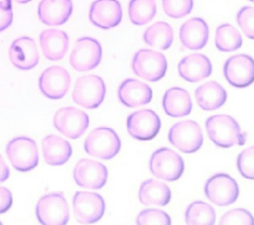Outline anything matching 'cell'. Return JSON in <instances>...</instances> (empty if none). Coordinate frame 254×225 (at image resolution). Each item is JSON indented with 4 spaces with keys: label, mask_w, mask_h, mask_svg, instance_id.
I'll return each instance as SVG.
<instances>
[{
    "label": "cell",
    "mask_w": 254,
    "mask_h": 225,
    "mask_svg": "<svg viewBox=\"0 0 254 225\" xmlns=\"http://www.w3.org/2000/svg\"><path fill=\"white\" fill-rule=\"evenodd\" d=\"M102 48L100 43L90 37L76 40L69 56V63L76 71H87L95 68L101 61Z\"/></svg>",
    "instance_id": "obj_9"
},
{
    "label": "cell",
    "mask_w": 254,
    "mask_h": 225,
    "mask_svg": "<svg viewBox=\"0 0 254 225\" xmlns=\"http://www.w3.org/2000/svg\"><path fill=\"white\" fill-rule=\"evenodd\" d=\"M9 58L14 66L29 70L39 62V52L35 41L30 37H20L13 41L9 48Z\"/></svg>",
    "instance_id": "obj_18"
},
{
    "label": "cell",
    "mask_w": 254,
    "mask_h": 225,
    "mask_svg": "<svg viewBox=\"0 0 254 225\" xmlns=\"http://www.w3.org/2000/svg\"><path fill=\"white\" fill-rule=\"evenodd\" d=\"M39 41L45 57L53 61L62 59L68 50V36L62 30H45L40 34Z\"/></svg>",
    "instance_id": "obj_23"
},
{
    "label": "cell",
    "mask_w": 254,
    "mask_h": 225,
    "mask_svg": "<svg viewBox=\"0 0 254 225\" xmlns=\"http://www.w3.org/2000/svg\"><path fill=\"white\" fill-rule=\"evenodd\" d=\"M205 129L209 139L220 148L242 146L246 142V134L229 115L219 114L208 117L205 121Z\"/></svg>",
    "instance_id": "obj_1"
},
{
    "label": "cell",
    "mask_w": 254,
    "mask_h": 225,
    "mask_svg": "<svg viewBox=\"0 0 254 225\" xmlns=\"http://www.w3.org/2000/svg\"><path fill=\"white\" fill-rule=\"evenodd\" d=\"M6 155L13 168L22 172L32 170L39 163L36 142L25 136L12 139L6 146Z\"/></svg>",
    "instance_id": "obj_4"
},
{
    "label": "cell",
    "mask_w": 254,
    "mask_h": 225,
    "mask_svg": "<svg viewBox=\"0 0 254 225\" xmlns=\"http://www.w3.org/2000/svg\"><path fill=\"white\" fill-rule=\"evenodd\" d=\"M89 125L88 115L75 107H64L54 115V126L64 136L69 139H78Z\"/></svg>",
    "instance_id": "obj_12"
},
{
    "label": "cell",
    "mask_w": 254,
    "mask_h": 225,
    "mask_svg": "<svg viewBox=\"0 0 254 225\" xmlns=\"http://www.w3.org/2000/svg\"><path fill=\"white\" fill-rule=\"evenodd\" d=\"M90 22L103 30L116 27L122 20V8L118 0H95L89 8Z\"/></svg>",
    "instance_id": "obj_17"
},
{
    "label": "cell",
    "mask_w": 254,
    "mask_h": 225,
    "mask_svg": "<svg viewBox=\"0 0 254 225\" xmlns=\"http://www.w3.org/2000/svg\"><path fill=\"white\" fill-rule=\"evenodd\" d=\"M42 152L48 165L62 166L71 157L72 149L66 140L57 135H48L42 141Z\"/></svg>",
    "instance_id": "obj_24"
},
{
    "label": "cell",
    "mask_w": 254,
    "mask_h": 225,
    "mask_svg": "<svg viewBox=\"0 0 254 225\" xmlns=\"http://www.w3.org/2000/svg\"><path fill=\"white\" fill-rule=\"evenodd\" d=\"M136 223L139 225L147 224H160V225H170L172 223L170 216L163 210L148 208L142 210L136 219Z\"/></svg>",
    "instance_id": "obj_33"
},
{
    "label": "cell",
    "mask_w": 254,
    "mask_h": 225,
    "mask_svg": "<svg viewBox=\"0 0 254 225\" xmlns=\"http://www.w3.org/2000/svg\"><path fill=\"white\" fill-rule=\"evenodd\" d=\"M169 142L186 154H191L200 149L203 135L200 126L192 120H184L174 124L168 135Z\"/></svg>",
    "instance_id": "obj_8"
},
{
    "label": "cell",
    "mask_w": 254,
    "mask_h": 225,
    "mask_svg": "<svg viewBox=\"0 0 254 225\" xmlns=\"http://www.w3.org/2000/svg\"><path fill=\"white\" fill-rule=\"evenodd\" d=\"M13 21V10L10 0L0 1V32L6 30Z\"/></svg>",
    "instance_id": "obj_37"
},
{
    "label": "cell",
    "mask_w": 254,
    "mask_h": 225,
    "mask_svg": "<svg viewBox=\"0 0 254 225\" xmlns=\"http://www.w3.org/2000/svg\"><path fill=\"white\" fill-rule=\"evenodd\" d=\"M215 47L220 52H234L242 46L239 31L231 24H222L216 28L214 37Z\"/></svg>",
    "instance_id": "obj_29"
},
{
    "label": "cell",
    "mask_w": 254,
    "mask_h": 225,
    "mask_svg": "<svg viewBox=\"0 0 254 225\" xmlns=\"http://www.w3.org/2000/svg\"><path fill=\"white\" fill-rule=\"evenodd\" d=\"M10 175V170L8 166L6 165L3 157L0 155V182H3L8 179Z\"/></svg>",
    "instance_id": "obj_39"
},
{
    "label": "cell",
    "mask_w": 254,
    "mask_h": 225,
    "mask_svg": "<svg viewBox=\"0 0 254 225\" xmlns=\"http://www.w3.org/2000/svg\"><path fill=\"white\" fill-rule=\"evenodd\" d=\"M162 6L167 16L179 19L191 12L193 0H162Z\"/></svg>",
    "instance_id": "obj_32"
},
{
    "label": "cell",
    "mask_w": 254,
    "mask_h": 225,
    "mask_svg": "<svg viewBox=\"0 0 254 225\" xmlns=\"http://www.w3.org/2000/svg\"><path fill=\"white\" fill-rule=\"evenodd\" d=\"M72 209L80 224L97 222L104 214L105 202L101 195L89 191H76L72 199Z\"/></svg>",
    "instance_id": "obj_10"
},
{
    "label": "cell",
    "mask_w": 254,
    "mask_h": 225,
    "mask_svg": "<svg viewBox=\"0 0 254 225\" xmlns=\"http://www.w3.org/2000/svg\"><path fill=\"white\" fill-rule=\"evenodd\" d=\"M72 13L71 0H41L38 16L41 22L49 26L64 24Z\"/></svg>",
    "instance_id": "obj_22"
},
{
    "label": "cell",
    "mask_w": 254,
    "mask_h": 225,
    "mask_svg": "<svg viewBox=\"0 0 254 225\" xmlns=\"http://www.w3.org/2000/svg\"><path fill=\"white\" fill-rule=\"evenodd\" d=\"M144 42L159 50H168L174 41V31L170 24L164 21H159L146 29L143 35Z\"/></svg>",
    "instance_id": "obj_28"
},
{
    "label": "cell",
    "mask_w": 254,
    "mask_h": 225,
    "mask_svg": "<svg viewBox=\"0 0 254 225\" xmlns=\"http://www.w3.org/2000/svg\"><path fill=\"white\" fill-rule=\"evenodd\" d=\"M83 147L84 151L91 157L110 160L119 153L121 141L113 129L98 127L89 133Z\"/></svg>",
    "instance_id": "obj_3"
},
{
    "label": "cell",
    "mask_w": 254,
    "mask_h": 225,
    "mask_svg": "<svg viewBox=\"0 0 254 225\" xmlns=\"http://www.w3.org/2000/svg\"><path fill=\"white\" fill-rule=\"evenodd\" d=\"M237 169L247 179H254V146L244 149L237 157Z\"/></svg>",
    "instance_id": "obj_34"
},
{
    "label": "cell",
    "mask_w": 254,
    "mask_h": 225,
    "mask_svg": "<svg viewBox=\"0 0 254 225\" xmlns=\"http://www.w3.org/2000/svg\"><path fill=\"white\" fill-rule=\"evenodd\" d=\"M206 198L218 206L234 203L239 194L238 184L226 173H217L208 178L204 184Z\"/></svg>",
    "instance_id": "obj_11"
},
{
    "label": "cell",
    "mask_w": 254,
    "mask_h": 225,
    "mask_svg": "<svg viewBox=\"0 0 254 225\" xmlns=\"http://www.w3.org/2000/svg\"><path fill=\"white\" fill-rule=\"evenodd\" d=\"M162 105L165 113L174 118L189 115L192 108L190 93L181 87L169 88L164 93Z\"/></svg>",
    "instance_id": "obj_25"
},
{
    "label": "cell",
    "mask_w": 254,
    "mask_h": 225,
    "mask_svg": "<svg viewBox=\"0 0 254 225\" xmlns=\"http://www.w3.org/2000/svg\"><path fill=\"white\" fill-rule=\"evenodd\" d=\"M70 86V75L61 65H53L45 69L39 77V88L41 92L50 99H61L68 91Z\"/></svg>",
    "instance_id": "obj_16"
},
{
    "label": "cell",
    "mask_w": 254,
    "mask_h": 225,
    "mask_svg": "<svg viewBox=\"0 0 254 225\" xmlns=\"http://www.w3.org/2000/svg\"><path fill=\"white\" fill-rule=\"evenodd\" d=\"M223 73L228 83L234 87H246L254 81V59L244 54L226 59Z\"/></svg>",
    "instance_id": "obj_14"
},
{
    "label": "cell",
    "mask_w": 254,
    "mask_h": 225,
    "mask_svg": "<svg viewBox=\"0 0 254 225\" xmlns=\"http://www.w3.org/2000/svg\"><path fill=\"white\" fill-rule=\"evenodd\" d=\"M180 76L189 82H197L208 77L212 72V65L209 58L202 54H191L178 64Z\"/></svg>",
    "instance_id": "obj_20"
},
{
    "label": "cell",
    "mask_w": 254,
    "mask_h": 225,
    "mask_svg": "<svg viewBox=\"0 0 254 225\" xmlns=\"http://www.w3.org/2000/svg\"><path fill=\"white\" fill-rule=\"evenodd\" d=\"M161 128L158 114L151 109H141L127 117V131L129 135L139 141L154 139Z\"/></svg>",
    "instance_id": "obj_13"
},
{
    "label": "cell",
    "mask_w": 254,
    "mask_h": 225,
    "mask_svg": "<svg viewBox=\"0 0 254 225\" xmlns=\"http://www.w3.org/2000/svg\"><path fill=\"white\" fill-rule=\"evenodd\" d=\"M10 1H14V2H16V3L24 4V3H28V2H30V1H32V0H10Z\"/></svg>",
    "instance_id": "obj_40"
},
{
    "label": "cell",
    "mask_w": 254,
    "mask_h": 225,
    "mask_svg": "<svg viewBox=\"0 0 254 225\" xmlns=\"http://www.w3.org/2000/svg\"><path fill=\"white\" fill-rule=\"evenodd\" d=\"M249 1H251V2H253V3H254V0H249Z\"/></svg>",
    "instance_id": "obj_41"
},
{
    "label": "cell",
    "mask_w": 254,
    "mask_h": 225,
    "mask_svg": "<svg viewBox=\"0 0 254 225\" xmlns=\"http://www.w3.org/2000/svg\"><path fill=\"white\" fill-rule=\"evenodd\" d=\"M36 215L41 224L64 225L69 219V207L64 192H51L37 202Z\"/></svg>",
    "instance_id": "obj_2"
},
{
    "label": "cell",
    "mask_w": 254,
    "mask_h": 225,
    "mask_svg": "<svg viewBox=\"0 0 254 225\" xmlns=\"http://www.w3.org/2000/svg\"><path fill=\"white\" fill-rule=\"evenodd\" d=\"M155 0H130L128 6L129 19L132 24L142 26L149 23L156 15Z\"/></svg>",
    "instance_id": "obj_31"
},
{
    "label": "cell",
    "mask_w": 254,
    "mask_h": 225,
    "mask_svg": "<svg viewBox=\"0 0 254 225\" xmlns=\"http://www.w3.org/2000/svg\"><path fill=\"white\" fill-rule=\"evenodd\" d=\"M185 218L189 225H213L215 211L206 202L197 200L189 205L185 212Z\"/></svg>",
    "instance_id": "obj_30"
},
{
    "label": "cell",
    "mask_w": 254,
    "mask_h": 225,
    "mask_svg": "<svg viewBox=\"0 0 254 225\" xmlns=\"http://www.w3.org/2000/svg\"><path fill=\"white\" fill-rule=\"evenodd\" d=\"M167 59L159 52L142 49L136 52L132 59V70L139 77L155 82L164 77L167 71Z\"/></svg>",
    "instance_id": "obj_7"
},
{
    "label": "cell",
    "mask_w": 254,
    "mask_h": 225,
    "mask_svg": "<svg viewBox=\"0 0 254 225\" xmlns=\"http://www.w3.org/2000/svg\"><path fill=\"white\" fill-rule=\"evenodd\" d=\"M107 176L108 171L106 167L91 159L79 160L73 169L75 183L84 188H102L107 181Z\"/></svg>",
    "instance_id": "obj_15"
},
{
    "label": "cell",
    "mask_w": 254,
    "mask_h": 225,
    "mask_svg": "<svg viewBox=\"0 0 254 225\" xmlns=\"http://www.w3.org/2000/svg\"><path fill=\"white\" fill-rule=\"evenodd\" d=\"M149 167L150 171L156 177L167 181H175L183 174L185 163L178 153L165 147L156 150L152 154Z\"/></svg>",
    "instance_id": "obj_6"
},
{
    "label": "cell",
    "mask_w": 254,
    "mask_h": 225,
    "mask_svg": "<svg viewBox=\"0 0 254 225\" xmlns=\"http://www.w3.org/2000/svg\"><path fill=\"white\" fill-rule=\"evenodd\" d=\"M209 30L206 22L198 17L187 20L180 28L182 45L190 50L202 49L208 40Z\"/></svg>",
    "instance_id": "obj_21"
},
{
    "label": "cell",
    "mask_w": 254,
    "mask_h": 225,
    "mask_svg": "<svg viewBox=\"0 0 254 225\" xmlns=\"http://www.w3.org/2000/svg\"><path fill=\"white\" fill-rule=\"evenodd\" d=\"M138 197L143 205L165 206L170 202L172 192L169 186L164 182L149 178L141 183Z\"/></svg>",
    "instance_id": "obj_27"
},
{
    "label": "cell",
    "mask_w": 254,
    "mask_h": 225,
    "mask_svg": "<svg viewBox=\"0 0 254 225\" xmlns=\"http://www.w3.org/2000/svg\"><path fill=\"white\" fill-rule=\"evenodd\" d=\"M13 197L11 191L3 186H0V214L6 212L12 205Z\"/></svg>",
    "instance_id": "obj_38"
},
{
    "label": "cell",
    "mask_w": 254,
    "mask_h": 225,
    "mask_svg": "<svg viewBox=\"0 0 254 225\" xmlns=\"http://www.w3.org/2000/svg\"><path fill=\"white\" fill-rule=\"evenodd\" d=\"M219 224H240V225H253L254 218L252 214L243 208H235L224 213L220 220Z\"/></svg>",
    "instance_id": "obj_35"
},
{
    "label": "cell",
    "mask_w": 254,
    "mask_h": 225,
    "mask_svg": "<svg viewBox=\"0 0 254 225\" xmlns=\"http://www.w3.org/2000/svg\"><path fill=\"white\" fill-rule=\"evenodd\" d=\"M199 107L205 111L220 108L227 99L226 90L216 81H207L199 85L194 92Z\"/></svg>",
    "instance_id": "obj_26"
},
{
    "label": "cell",
    "mask_w": 254,
    "mask_h": 225,
    "mask_svg": "<svg viewBox=\"0 0 254 225\" xmlns=\"http://www.w3.org/2000/svg\"><path fill=\"white\" fill-rule=\"evenodd\" d=\"M117 95L123 105L134 108L148 104L152 100L153 91L146 83L135 78H127L119 85Z\"/></svg>",
    "instance_id": "obj_19"
},
{
    "label": "cell",
    "mask_w": 254,
    "mask_h": 225,
    "mask_svg": "<svg viewBox=\"0 0 254 225\" xmlns=\"http://www.w3.org/2000/svg\"><path fill=\"white\" fill-rule=\"evenodd\" d=\"M236 21L244 35L254 40V7H242L236 15Z\"/></svg>",
    "instance_id": "obj_36"
},
{
    "label": "cell",
    "mask_w": 254,
    "mask_h": 225,
    "mask_svg": "<svg viewBox=\"0 0 254 225\" xmlns=\"http://www.w3.org/2000/svg\"><path fill=\"white\" fill-rule=\"evenodd\" d=\"M105 93L106 86L100 76L95 74L83 75L75 81L72 100L83 108L95 109L103 102Z\"/></svg>",
    "instance_id": "obj_5"
},
{
    "label": "cell",
    "mask_w": 254,
    "mask_h": 225,
    "mask_svg": "<svg viewBox=\"0 0 254 225\" xmlns=\"http://www.w3.org/2000/svg\"><path fill=\"white\" fill-rule=\"evenodd\" d=\"M0 224H2V222H1V221H0Z\"/></svg>",
    "instance_id": "obj_42"
}]
</instances>
